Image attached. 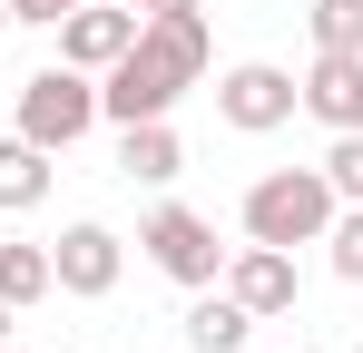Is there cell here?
Returning <instances> with one entry per match:
<instances>
[{"label": "cell", "mask_w": 363, "mask_h": 353, "mask_svg": "<svg viewBox=\"0 0 363 353\" xmlns=\"http://www.w3.org/2000/svg\"><path fill=\"white\" fill-rule=\"evenodd\" d=\"M334 186H324V167H275V176H255L245 186V235L255 245H324V226H334Z\"/></svg>", "instance_id": "obj_2"}, {"label": "cell", "mask_w": 363, "mask_h": 353, "mask_svg": "<svg viewBox=\"0 0 363 353\" xmlns=\"http://www.w3.org/2000/svg\"><path fill=\"white\" fill-rule=\"evenodd\" d=\"M216 285L236 294L255 324H275V314H295V255H285V245H255V235H245L236 255H226V275H216Z\"/></svg>", "instance_id": "obj_7"}, {"label": "cell", "mask_w": 363, "mask_h": 353, "mask_svg": "<svg viewBox=\"0 0 363 353\" xmlns=\"http://www.w3.org/2000/svg\"><path fill=\"white\" fill-rule=\"evenodd\" d=\"M79 0H10V20H30V30H60Z\"/></svg>", "instance_id": "obj_17"}, {"label": "cell", "mask_w": 363, "mask_h": 353, "mask_svg": "<svg viewBox=\"0 0 363 353\" xmlns=\"http://www.w3.org/2000/svg\"><path fill=\"white\" fill-rule=\"evenodd\" d=\"M118 167L138 176V186H167V176L186 167L177 128H167V118H138V128H118Z\"/></svg>", "instance_id": "obj_11"}, {"label": "cell", "mask_w": 363, "mask_h": 353, "mask_svg": "<svg viewBox=\"0 0 363 353\" xmlns=\"http://www.w3.org/2000/svg\"><path fill=\"white\" fill-rule=\"evenodd\" d=\"M50 196V147H30L20 128L0 138V216H20V206H40Z\"/></svg>", "instance_id": "obj_12"}, {"label": "cell", "mask_w": 363, "mask_h": 353, "mask_svg": "<svg viewBox=\"0 0 363 353\" xmlns=\"http://www.w3.org/2000/svg\"><path fill=\"white\" fill-rule=\"evenodd\" d=\"M99 128V79L89 69H40V79H20V138L30 147H50V157H69L79 138Z\"/></svg>", "instance_id": "obj_3"}, {"label": "cell", "mask_w": 363, "mask_h": 353, "mask_svg": "<svg viewBox=\"0 0 363 353\" xmlns=\"http://www.w3.org/2000/svg\"><path fill=\"white\" fill-rule=\"evenodd\" d=\"M177 324H186V344H196V353H245V334H255V314H245L226 285H196V304H186Z\"/></svg>", "instance_id": "obj_10"}, {"label": "cell", "mask_w": 363, "mask_h": 353, "mask_svg": "<svg viewBox=\"0 0 363 353\" xmlns=\"http://www.w3.org/2000/svg\"><path fill=\"white\" fill-rule=\"evenodd\" d=\"M324 245H334V275H344V285H363V206H334Z\"/></svg>", "instance_id": "obj_16"}, {"label": "cell", "mask_w": 363, "mask_h": 353, "mask_svg": "<svg viewBox=\"0 0 363 353\" xmlns=\"http://www.w3.org/2000/svg\"><path fill=\"white\" fill-rule=\"evenodd\" d=\"M206 59H216L206 10H147V20H138V40L118 50V69H99V118H108V128L167 118L186 89L206 79Z\"/></svg>", "instance_id": "obj_1"}, {"label": "cell", "mask_w": 363, "mask_h": 353, "mask_svg": "<svg viewBox=\"0 0 363 353\" xmlns=\"http://www.w3.org/2000/svg\"><path fill=\"white\" fill-rule=\"evenodd\" d=\"M128 10H138V20H147V10H206V0H128Z\"/></svg>", "instance_id": "obj_18"}, {"label": "cell", "mask_w": 363, "mask_h": 353, "mask_svg": "<svg viewBox=\"0 0 363 353\" xmlns=\"http://www.w3.org/2000/svg\"><path fill=\"white\" fill-rule=\"evenodd\" d=\"M324 186H334L344 206H363V128H334V147H324Z\"/></svg>", "instance_id": "obj_15"}, {"label": "cell", "mask_w": 363, "mask_h": 353, "mask_svg": "<svg viewBox=\"0 0 363 353\" xmlns=\"http://www.w3.org/2000/svg\"><path fill=\"white\" fill-rule=\"evenodd\" d=\"M10 324H20V304H0V344H10Z\"/></svg>", "instance_id": "obj_19"}, {"label": "cell", "mask_w": 363, "mask_h": 353, "mask_svg": "<svg viewBox=\"0 0 363 353\" xmlns=\"http://www.w3.org/2000/svg\"><path fill=\"white\" fill-rule=\"evenodd\" d=\"M295 108L324 128H363V50H314V69L295 79Z\"/></svg>", "instance_id": "obj_9"}, {"label": "cell", "mask_w": 363, "mask_h": 353, "mask_svg": "<svg viewBox=\"0 0 363 353\" xmlns=\"http://www.w3.org/2000/svg\"><path fill=\"white\" fill-rule=\"evenodd\" d=\"M304 30H314V50H363V0H314Z\"/></svg>", "instance_id": "obj_14"}, {"label": "cell", "mask_w": 363, "mask_h": 353, "mask_svg": "<svg viewBox=\"0 0 363 353\" xmlns=\"http://www.w3.org/2000/svg\"><path fill=\"white\" fill-rule=\"evenodd\" d=\"M118 265H128V245L99 226V216H89V226H69L60 245H50V285H60V294H79V304L118 294Z\"/></svg>", "instance_id": "obj_6"}, {"label": "cell", "mask_w": 363, "mask_h": 353, "mask_svg": "<svg viewBox=\"0 0 363 353\" xmlns=\"http://www.w3.org/2000/svg\"><path fill=\"white\" fill-rule=\"evenodd\" d=\"M0 30H10V0H0Z\"/></svg>", "instance_id": "obj_20"}, {"label": "cell", "mask_w": 363, "mask_h": 353, "mask_svg": "<svg viewBox=\"0 0 363 353\" xmlns=\"http://www.w3.org/2000/svg\"><path fill=\"white\" fill-rule=\"evenodd\" d=\"M216 118H226L236 138L285 128V118H295V69H275V59H236V69L216 79Z\"/></svg>", "instance_id": "obj_5"}, {"label": "cell", "mask_w": 363, "mask_h": 353, "mask_svg": "<svg viewBox=\"0 0 363 353\" xmlns=\"http://www.w3.org/2000/svg\"><path fill=\"white\" fill-rule=\"evenodd\" d=\"M50 294V245H10L0 235V304H40Z\"/></svg>", "instance_id": "obj_13"}, {"label": "cell", "mask_w": 363, "mask_h": 353, "mask_svg": "<svg viewBox=\"0 0 363 353\" xmlns=\"http://www.w3.org/2000/svg\"><path fill=\"white\" fill-rule=\"evenodd\" d=\"M295 353H314V344H295Z\"/></svg>", "instance_id": "obj_21"}, {"label": "cell", "mask_w": 363, "mask_h": 353, "mask_svg": "<svg viewBox=\"0 0 363 353\" xmlns=\"http://www.w3.org/2000/svg\"><path fill=\"white\" fill-rule=\"evenodd\" d=\"M138 245H147V265H157L167 285H186V294L226 275V245H216V226H206L196 206H157V216L138 226Z\"/></svg>", "instance_id": "obj_4"}, {"label": "cell", "mask_w": 363, "mask_h": 353, "mask_svg": "<svg viewBox=\"0 0 363 353\" xmlns=\"http://www.w3.org/2000/svg\"><path fill=\"white\" fill-rule=\"evenodd\" d=\"M128 40H138V10H128V0H79V10L60 20V59H69V69H89V79L118 69Z\"/></svg>", "instance_id": "obj_8"}]
</instances>
